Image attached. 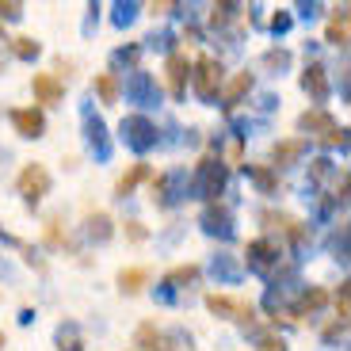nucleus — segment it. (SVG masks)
I'll return each instance as SVG.
<instances>
[{"label":"nucleus","instance_id":"1","mask_svg":"<svg viewBox=\"0 0 351 351\" xmlns=\"http://www.w3.org/2000/svg\"><path fill=\"white\" fill-rule=\"evenodd\" d=\"M187 191L199 195V199L218 202V195L226 191V165L214 157H206L199 168H195V180H187Z\"/></svg>","mask_w":351,"mask_h":351},{"label":"nucleus","instance_id":"2","mask_svg":"<svg viewBox=\"0 0 351 351\" xmlns=\"http://www.w3.org/2000/svg\"><path fill=\"white\" fill-rule=\"evenodd\" d=\"M298 130L302 134H313V138H321V145H348V130H340V126L332 123V114L321 111V107H313V111H306L298 119Z\"/></svg>","mask_w":351,"mask_h":351},{"label":"nucleus","instance_id":"3","mask_svg":"<svg viewBox=\"0 0 351 351\" xmlns=\"http://www.w3.org/2000/svg\"><path fill=\"white\" fill-rule=\"evenodd\" d=\"M119 130H123L126 149H134V153H149L153 145H157V126H153V119H145V114H126Z\"/></svg>","mask_w":351,"mask_h":351},{"label":"nucleus","instance_id":"4","mask_svg":"<svg viewBox=\"0 0 351 351\" xmlns=\"http://www.w3.org/2000/svg\"><path fill=\"white\" fill-rule=\"evenodd\" d=\"M221 62L218 58H199L195 62V73H191V84H195V92H199V99H206L210 104L214 96L221 92Z\"/></svg>","mask_w":351,"mask_h":351},{"label":"nucleus","instance_id":"5","mask_svg":"<svg viewBox=\"0 0 351 351\" xmlns=\"http://www.w3.org/2000/svg\"><path fill=\"white\" fill-rule=\"evenodd\" d=\"M245 260H248V271H256V275H271L275 267H279V260H282V248H279V241L260 237V241H252V245H248Z\"/></svg>","mask_w":351,"mask_h":351},{"label":"nucleus","instance_id":"6","mask_svg":"<svg viewBox=\"0 0 351 351\" xmlns=\"http://www.w3.org/2000/svg\"><path fill=\"white\" fill-rule=\"evenodd\" d=\"M16 187H19L27 206H35V202H43V195L50 191V172H46L43 165H27L23 172H19Z\"/></svg>","mask_w":351,"mask_h":351},{"label":"nucleus","instance_id":"7","mask_svg":"<svg viewBox=\"0 0 351 351\" xmlns=\"http://www.w3.org/2000/svg\"><path fill=\"white\" fill-rule=\"evenodd\" d=\"M206 309H210L214 317H237L245 328L256 325V309L241 298H229V294H210V298H206Z\"/></svg>","mask_w":351,"mask_h":351},{"label":"nucleus","instance_id":"8","mask_svg":"<svg viewBox=\"0 0 351 351\" xmlns=\"http://www.w3.org/2000/svg\"><path fill=\"white\" fill-rule=\"evenodd\" d=\"M184 195H187V172H165L153 180V199L160 206H176Z\"/></svg>","mask_w":351,"mask_h":351},{"label":"nucleus","instance_id":"9","mask_svg":"<svg viewBox=\"0 0 351 351\" xmlns=\"http://www.w3.org/2000/svg\"><path fill=\"white\" fill-rule=\"evenodd\" d=\"M202 229H206L210 237L229 241V237H233V210H229L226 202H210L206 214H202Z\"/></svg>","mask_w":351,"mask_h":351},{"label":"nucleus","instance_id":"10","mask_svg":"<svg viewBox=\"0 0 351 351\" xmlns=\"http://www.w3.org/2000/svg\"><path fill=\"white\" fill-rule=\"evenodd\" d=\"M31 92H35V104L43 107H53V104H62L65 96V84L53 73H35V80H31Z\"/></svg>","mask_w":351,"mask_h":351},{"label":"nucleus","instance_id":"11","mask_svg":"<svg viewBox=\"0 0 351 351\" xmlns=\"http://www.w3.org/2000/svg\"><path fill=\"white\" fill-rule=\"evenodd\" d=\"M302 92H306L313 104H325L328 99V73H325L321 62L306 65V73H302Z\"/></svg>","mask_w":351,"mask_h":351},{"label":"nucleus","instance_id":"12","mask_svg":"<svg viewBox=\"0 0 351 351\" xmlns=\"http://www.w3.org/2000/svg\"><path fill=\"white\" fill-rule=\"evenodd\" d=\"M165 77H168V92H172V99H184L187 96V77H191L184 53H172V58H168Z\"/></svg>","mask_w":351,"mask_h":351},{"label":"nucleus","instance_id":"13","mask_svg":"<svg viewBox=\"0 0 351 351\" xmlns=\"http://www.w3.org/2000/svg\"><path fill=\"white\" fill-rule=\"evenodd\" d=\"M126 96L134 99V104H157V84H153V77L149 73H141V69H134L130 77H126Z\"/></svg>","mask_w":351,"mask_h":351},{"label":"nucleus","instance_id":"14","mask_svg":"<svg viewBox=\"0 0 351 351\" xmlns=\"http://www.w3.org/2000/svg\"><path fill=\"white\" fill-rule=\"evenodd\" d=\"M12 126H16V134H23V138H43L46 130V119L43 111H35V107H19V111H12Z\"/></svg>","mask_w":351,"mask_h":351},{"label":"nucleus","instance_id":"15","mask_svg":"<svg viewBox=\"0 0 351 351\" xmlns=\"http://www.w3.org/2000/svg\"><path fill=\"white\" fill-rule=\"evenodd\" d=\"M84 130H88V145H92V153H96L99 160L111 157V141H107V126L99 114H88L84 119Z\"/></svg>","mask_w":351,"mask_h":351},{"label":"nucleus","instance_id":"16","mask_svg":"<svg viewBox=\"0 0 351 351\" xmlns=\"http://www.w3.org/2000/svg\"><path fill=\"white\" fill-rule=\"evenodd\" d=\"M302 157H306V138H287V141H279V145L271 149L275 168H290V165H298Z\"/></svg>","mask_w":351,"mask_h":351},{"label":"nucleus","instance_id":"17","mask_svg":"<svg viewBox=\"0 0 351 351\" xmlns=\"http://www.w3.org/2000/svg\"><path fill=\"white\" fill-rule=\"evenodd\" d=\"M248 92H252V73H237V77L221 88V107H226V111H229V107H237Z\"/></svg>","mask_w":351,"mask_h":351},{"label":"nucleus","instance_id":"18","mask_svg":"<svg viewBox=\"0 0 351 351\" xmlns=\"http://www.w3.org/2000/svg\"><path fill=\"white\" fill-rule=\"evenodd\" d=\"M134 343H138L141 351H168V343H172V336H165L157 325H149V321H145V325L138 328V336H134Z\"/></svg>","mask_w":351,"mask_h":351},{"label":"nucleus","instance_id":"19","mask_svg":"<svg viewBox=\"0 0 351 351\" xmlns=\"http://www.w3.org/2000/svg\"><path fill=\"white\" fill-rule=\"evenodd\" d=\"M84 233L92 241H96V245H104V241H111V218H107L104 210L99 214H88V221H84Z\"/></svg>","mask_w":351,"mask_h":351},{"label":"nucleus","instance_id":"20","mask_svg":"<svg viewBox=\"0 0 351 351\" xmlns=\"http://www.w3.org/2000/svg\"><path fill=\"white\" fill-rule=\"evenodd\" d=\"M96 92L104 104H119V96H123V84H119V77L114 73H99L96 77Z\"/></svg>","mask_w":351,"mask_h":351},{"label":"nucleus","instance_id":"21","mask_svg":"<svg viewBox=\"0 0 351 351\" xmlns=\"http://www.w3.org/2000/svg\"><path fill=\"white\" fill-rule=\"evenodd\" d=\"M328 302V294L321 287H309L306 294H302V302H298V309H290V317H302V313H317V309Z\"/></svg>","mask_w":351,"mask_h":351},{"label":"nucleus","instance_id":"22","mask_svg":"<svg viewBox=\"0 0 351 351\" xmlns=\"http://www.w3.org/2000/svg\"><path fill=\"white\" fill-rule=\"evenodd\" d=\"M145 282H149V271H145V267H126V271H119V287H123L126 294H138Z\"/></svg>","mask_w":351,"mask_h":351},{"label":"nucleus","instance_id":"23","mask_svg":"<svg viewBox=\"0 0 351 351\" xmlns=\"http://www.w3.org/2000/svg\"><path fill=\"white\" fill-rule=\"evenodd\" d=\"M58 348L62 351H84V336H80V328L73 325V321L58 328Z\"/></svg>","mask_w":351,"mask_h":351},{"label":"nucleus","instance_id":"24","mask_svg":"<svg viewBox=\"0 0 351 351\" xmlns=\"http://www.w3.org/2000/svg\"><path fill=\"white\" fill-rule=\"evenodd\" d=\"M248 168V176H252V184L260 187L263 195H271L275 187H279V180H275V172L271 168H263V165H245Z\"/></svg>","mask_w":351,"mask_h":351},{"label":"nucleus","instance_id":"25","mask_svg":"<svg viewBox=\"0 0 351 351\" xmlns=\"http://www.w3.org/2000/svg\"><path fill=\"white\" fill-rule=\"evenodd\" d=\"M145 176H149V168H145V165H134L130 172H126L123 180H119V184H114V195H123V199H126V195H130L134 187H138L141 180H145Z\"/></svg>","mask_w":351,"mask_h":351},{"label":"nucleus","instance_id":"26","mask_svg":"<svg viewBox=\"0 0 351 351\" xmlns=\"http://www.w3.org/2000/svg\"><path fill=\"white\" fill-rule=\"evenodd\" d=\"M8 46H12V53H16L19 62H35L38 53H43V46H38L35 38H27V35H23V38H12Z\"/></svg>","mask_w":351,"mask_h":351},{"label":"nucleus","instance_id":"27","mask_svg":"<svg viewBox=\"0 0 351 351\" xmlns=\"http://www.w3.org/2000/svg\"><path fill=\"white\" fill-rule=\"evenodd\" d=\"M328 43L332 46H348V8H340V16L332 19V23H328Z\"/></svg>","mask_w":351,"mask_h":351},{"label":"nucleus","instance_id":"28","mask_svg":"<svg viewBox=\"0 0 351 351\" xmlns=\"http://www.w3.org/2000/svg\"><path fill=\"white\" fill-rule=\"evenodd\" d=\"M195 279H199V267H195V263H184V267H172V271H168L165 287H187V282H195Z\"/></svg>","mask_w":351,"mask_h":351},{"label":"nucleus","instance_id":"29","mask_svg":"<svg viewBox=\"0 0 351 351\" xmlns=\"http://www.w3.org/2000/svg\"><path fill=\"white\" fill-rule=\"evenodd\" d=\"M214 275L226 282H237L241 279V267L233 263V256H214Z\"/></svg>","mask_w":351,"mask_h":351},{"label":"nucleus","instance_id":"30","mask_svg":"<svg viewBox=\"0 0 351 351\" xmlns=\"http://www.w3.org/2000/svg\"><path fill=\"white\" fill-rule=\"evenodd\" d=\"M309 180H313L317 187H321V184H328V180H332V160H328V157L309 160Z\"/></svg>","mask_w":351,"mask_h":351},{"label":"nucleus","instance_id":"31","mask_svg":"<svg viewBox=\"0 0 351 351\" xmlns=\"http://www.w3.org/2000/svg\"><path fill=\"white\" fill-rule=\"evenodd\" d=\"M256 351H287V340H282V336H275V332H263L260 343H256Z\"/></svg>","mask_w":351,"mask_h":351},{"label":"nucleus","instance_id":"32","mask_svg":"<svg viewBox=\"0 0 351 351\" xmlns=\"http://www.w3.org/2000/svg\"><path fill=\"white\" fill-rule=\"evenodd\" d=\"M263 65H267V69H287L290 53L287 50H267V53H263Z\"/></svg>","mask_w":351,"mask_h":351},{"label":"nucleus","instance_id":"33","mask_svg":"<svg viewBox=\"0 0 351 351\" xmlns=\"http://www.w3.org/2000/svg\"><path fill=\"white\" fill-rule=\"evenodd\" d=\"M134 16H138V4H114V23L119 27L134 23Z\"/></svg>","mask_w":351,"mask_h":351},{"label":"nucleus","instance_id":"34","mask_svg":"<svg viewBox=\"0 0 351 351\" xmlns=\"http://www.w3.org/2000/svg\"><path fill=\"white\" fill-rule=\"evenodd\" d=\"M19 16H23L19 0H0V19H19Z\"/></svg>","mask_w":351,"mask_h":351},{"label":"nucleus","instance_id":"35","mask_svg":"<svg viewBox=\"0 0 351 351\" xmlns=\"http://www.w3.org/2000/svg\"><path fill=\"white\" fill-rule=\"evenodd\" d=\"M336 313H340V325H348V313H351L348 309V282H343L340 294H336Z\"/></svg>","mask_w":351,"mask_h":351},{"label":"nucleus","instance_id":"36","mask_svg":"<svg viewBox=\"0 0 351 351\" xmlns=\"http://www.w3.org/2000/svg\"><path fill=\"white\" fill-rule=\"evenodd\" d=\"M271 31H275V35H287V31H290V16H287V12H275V16H271Z\"/></svg>","mask_w":351,"mask_h":351},{"label":"nucleus","instance_id":"37","mask_svg":"<svg viewBox=\"0 0 351 351\" xmlns=\"http://www.w3.org/2000/svg\"><path fill=\"white\" fill-rule=\"evenodd\" d=\"M126 237L138 241V245H141V241L149 237V233H145V226H141V221H126Z\"/></svg>","mask_w":351,"mask_h":351},{"label":"nucleus","instance_id":"38","mask_svg":"<svg viewBox=\"0 0 351 351\" xmlns=\"http://www.w3.org/2000/svg\"><path fill=\"white\" fill-rule=\"evenodd\" d=\"M46 241H50L53 248H62V229H58V221H50V226H46Z\"/></svg>","mask_w":351,"mask_h":351},{"label":"nucleus","instance_id":"39","mask_svg":"<svg viewBox=\"0 0 351 351\" xmlns=\"http://www.w3.org/2000/svg\"><path fill=\"white\" fill-rule=\"evenodd\" d=\"M343 336H348V325H340V321L325 328V340H343Z\"/></svg>","mask_w":351,"mask_h":351},{"label":"nucleus","instance_id":"40","mask_svg":"<svg viewBox=\"0 0 351 351\" xmlns=\"http://www.w3.org/2000/svg\"><path fill=\"white\" fill-rule=\"evenodd\" d=\"M114 62H126V65H134V62H138V46H130V50H119V53H114Z\"/></svg>","mask_w":351,"mask_h":351},{"label":"nucleus","instance_id":"41","mask_svg":"<svg viewBox=\"0 0 351 351\" xmlns=\"http://www.w3.org/2000/svg\"><path fill=\"white\" fill-rule=\"evenodd\" d=\"M4 43H8V38H4V27H0V46H4Z\"/></svg>","mask_w":351,"mask_h":351},{"label":"nucleus","instance_id":"42","mask_svg":"<svg viewBox=\"0 0 351 351\" xmlns=\"http://www.w3.org/2000/svg\"><path fill=\"white\" fill-rule=\"evenodd\" d=\"M0 348H4V336H0Z\"/></svg>","mask_w":351,"mask_h":351}]
</instances>
